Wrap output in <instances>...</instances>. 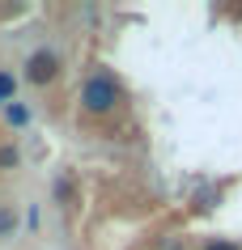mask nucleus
Segmentation results:
<instances>
[{"label":"nucleus","instance_id":"nucleus-6","mask_svg":"<svg viewBox=\"0 0 242 250\" xmlns=\"http://www.w3.org/2000/svg\"><path fill=\"white\" fill-rule=\"evenodd\" d=\"M0 166H4V170H9V166H17V148H13V145L0 148Z\"/></svg>","mask_w":242,"mask_h":250},{"label":"nucleus","instance_id":"nucleus-5","mask_svg":"<svg viewBox=\"0 0 242 250\" xmlns=\"http://www.w3.org/2000/svg\"><path fill=\"white\" fill-rule=\"evenodd\" d=\"M13 225H17V216L4 208V212H0V237H9V233H13Z\"/></svg>","mask_w":242,"mask_h":250},{"label":"nucleus","instance_id":"nucleus-2","mask_svg":"<svg viewBox=\"0 0 242 250\" xmlns=\"http://www.w3.org/2000/svg\"><path fill=\"white\" fill-rule=\"evenodd\" d=\"M55 72H60V55H55L51 47H39V51L26 60V81L30 85H51Z\"/></svg>","mask_w":242,"mask_h":250},{"label":"nucleus","instance_id":"nucleus-4","mask_svg":"<svg viewBox=\"0 0 242 250\" xmlns=\"http://www.w3.org/2000/svg\"><path fill=\"white\" fill-rule=\"evenodd\" d=\"M13 89H17L13 72H0V106H9V102H13Z\"/></svg>","mask_w":242,"mask_h":250},{"label":"nucleus","instance_id":"nucleus-3","mask_svg":"<svg viewBox=\"0 0 242 250\" xmlns=\"http://www.w3.org/2000/svg\"><path fill=\"white\" fill-rule=\"evenodd\" d=\"M4 119H9L13 127H26V123H30V106L26 102H9V106H4Z\"/></svg>","mask_w":242,"mask_h":250},{"label":"nucleus","instance_id":"nucleus-1","mask_svg":"<svg viewBox=\"0 0 242 250\" xmlns=\"http://www.w3.org/2000/svg\"><path fill=\"white\" fill-rule=\"evenodd\" d=\"M81 102H85V110H94V115H110V110L123 102V93H119V85H115V77L98 72V77H89L81 85Z\"/></svg>","mask_w":242,"mask_h":250},{"label":"nucleus","instance_id":"nucleus-7","mask_svg":"<svg viewBox=\"0 0 242 250\" xmlns=\"http://www.w3.org/2000/svg\"><path fill=\"white\" fill-rule=\"evenodd\" d=\"M204 250H238L234 242H221V237H213V242H204Z\"/></svg>","mask_w":242,"mask_h":250}]
</instances>
